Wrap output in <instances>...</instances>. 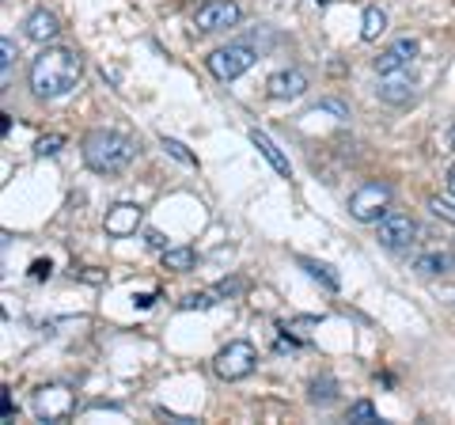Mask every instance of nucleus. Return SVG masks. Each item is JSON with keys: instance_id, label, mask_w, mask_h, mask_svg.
<instances>
[{"instance_id": "obj_29", "label": "nucleus", "mask_w": 455, "mask_h": 425, "mask_svg": "<svg viewBox=\"0 0 455 425\" xmlns=\"http://www.w3.org/2000/svg\"><path fill=\"white\" fill-rule=\"evenodd\" d=\"M145 244H148V247H156V251H167L164 232H156V229H148V232H145Z\"/></svg>"}, {"instance_id": "obj_20", "label": "nucleus", "mask_w": 455, "mask_h": 425, "mask_svg": "<svg viewBox=\"0 0 455 425\" xmlns=\"http://www.w3.org/2000/svg\"><path fill=\"white\" fill-rule=\"evenodd\" d=\"M220 289H205V293H190L187 301H182V311H205V308H212V304H220Z\"/></svg>"}, {"instance_id": "obj_2", "label": "nucleus", "mask_w": 455, "mask_h": 425, "mask_svg": "<svg viewBox=\"0 0 455 425\" xmlns=\"http://www.w3.org/2000/svg\"><path fill=\"white\" fill-rule=\"evenodd\" d=\"M133 140L118 130H92L84 137V164L99 175H118L133 160Z\"/></svg>"}, {"instance_id": "obj_21", "label": "nucleus", "mask_w": 455, "mask_h": 425, "mask_svg": "<svg viewBox=\"0 0 455 425\" xmlns=\"http://www.w3.org/2000/svg\"><path fill=\"white\" fill-rule=\"evenodd\" d=\"M160 145H164V148H167L171 156H175L179 164H187V167H197V156H194V152H190L187 145H182V140H175V137H167V133H164V137H160Z\"/></svg>"}, {"instance_id": "obj_27", "label": "nucleus", "mask_w": 455, "mask_h": 425, "mask_svg": "<svg viewBox=\"0 0 455 425\" xmlns=\"http://www.w3.org/2000/svg\"><path fill=\"white\" fill-rule=\"evenodd\" d=\"M0 53H4V58H0V65H4V80H8V68H12V61L20 58V50H16V42H12L8 35L0 38Z\"/></svg>"}, {"instance_id": "obj_23", "label": "nucleus", "mask_w": 455, "mask_h": 425, "mask_svg": "<svg viewBox=\"0 0 455 425\" xmlns=\"http://www.w3.org/2000/svg\"><path fill=\"white\" fill-rule=\"evenodd\" d=\"M311 115H334V122H349V107L338 103V99H323V103L311 110Z\"/></svg>"}, {"instance_id": "obj_3", "label": "nucleus", "mask_w": 455, "mask_h": 425, "mask_svg": "<svg viewBox=\"0 0 455 425\" xmlns=\"http://www.w3.org/2000/svg\"><path fill=\"white\" fill-rule=\"evenodd\" d=\"M254 365H259V349H254L251 342H243V338H235V342H228V346L217 353V361H212V373L232 384V380L251 376Z\"/></svg>"}, {"instance_id": "obj_6", "label": "nucleus", "mask_w": 455, "mask_h": 425, "mask_svg": "<svg viewBox=\"0 0 455 425\" xmlns=\"http://www.w3.org/2000/svg\"><path fill=\"white\" fill-rule=\"evenodd\" d=\"M73 410H76V395L65 384H46V388L35 391L38 421H65V418H73Z\"/></svg>"}, {"instance_id": "obj_37", "label": "nucleus", "mask_w": 455, "mask_h": 425, "mask_svg": "<svg viewBox=\"0 0 455 425\" xmlns=\"http://www.w3.org/2000/svg\"><path fill=\"white\" fill-rule=\"evenodd\" d=\"M451 259H455V247H451Z\"/></svg>"}, {"instance_id": "obj_36", "label": "nucleus", "mask_w": 455, "mask_h": 425, "mask_svg": "<svg viewBox=\"0 0 455 425\" xmlns=\"http://www.w3.org/2000/svg\"><path fill=\"white\" fill-rule=\"evenodd\" d=\"M315 4H331V0H315Z\"/></svg>"}, {"instance_id": "obj_14", "label": "nucleus", "mask_w": 455, "mask_h": 425, "mask_svg": "<svg viewBox=\"0 0 455 425\" xmlns=\"http://www.w3.org/2000/svg\"><path fill=\"white\" fill-rule=\"evenodd\" d=\"M251 145L254 148H259L262 156H266V164L269 167H274V172L277 175H284V179H289L292 175V167H289V160H284V152L274 145V140H269V133H262V130H251Z\"/></svg>"}, {"instance_id": "obj_32", "label": "nucleus", "mask_w": 455, "mask_h": 425, "mask_svg": "<svg viewBox=\"0 0 455 425\" xmlns=\"http://www.w3.org/2000/svg\"><path fill=\"white\" fill-rule=\"evenodd\" d=\"M0 414H4V421L16 414V403H12V395H8V391H4V403H0Z\"/></svg>"}, {"instance_id": "obj_8", "label": "nucleus", "mask_w": 455, "mask_h": 425, "mask_svg": "<svg viewBox=\"0 0 455 425\" xmlns=\"http://www.w3.org/2000/svg\"><path fill=\"white\" fill-rule=\"evenodd\" d=\"M239 4L235 0H205L202 8L194 12V27L197 31H228V27L239 23Z\"/></svg>"}, {"instance_id": "obj_35", "label": "nucleus", "mask_w": 455, "mask_h": 425, "mask_svg": "<svg viewBox=\"0 0 455 425\" xmlns=\"http://www.w3.org/2000/svg\"><path fill=\"white\" fill-rule=\"evenodd\" d=\"M448 140H451V148H455V125H451V130H448Z\"/></svg>"}, {"instance_id": "obj_22", "label": "nucleus", "mask_w": 455, "mask_h": 425, "mask_svg": "<svg viewBox=\"0 0 455 425\" xmlns=\"http://www.w3.org/2000/svg\"><path fill=\"white\" fill-rule=\"evenodd\" d=\"M349 421H357V425H376L379 414H376V406H372V403L361 399V403H353V406H349Z\"/></svg>"}, {"instance_id": "obj_7", "label": "nucleus", "mask_w": 455, "mask_h": 425, "mask_svg": "<svg viewBox=\"0 0 455 425\" xmlns=\"http://www.w3.org/2000/svg\"><path fill=\"white\" fill-rule=\"evenodd\" d=\"M376 224H379L376 239L387 251H403V247L414 244V236H418V221L410 217V212H383Z\"/></svg>"}, {"instance_id": "obj_28", "label": "nucleus", "mask_w": 455, "mask_h": 425, "mask_svg": "<svg viewBox=\"0 0 455 425\" xmlns=\"http://www.w3.org/2000/svg\"><path fill=\"white\" fill-rule=\"evenodd\" d=\"M50 274H53L50 259H35V262H31V281H46Z\"/></svg>"}, {"instance_id": "obj_33", "label": "nucleus", "mask_w": 455, "mask_h": 425, "mask_svg": "<svg viewBox=\"0 0 455 425\" xmlns=\"http://www.w3.org/2000/svg\"><path fill=\"white\" fill-rule=\"evenodd\" d=\"M444 182H448V194H451V197H455V164H451V167H448V175H444Z\"/></svg>"}, {"instance_id": "obj_16", "label": "nucleus", "mask_w": 455, "mask_h": 425, "mask_svg": "<svg viewBox=\"0 0 455 425\" xmlns=\"http://www.w3.org/2000/svg\"><path fill=\"white\" fill-rule=\"evenodd\" d=\"M383 31H387V16H383V8L368 4V8H364V20H361V38H364V42H376Z\"/></svg>"}, {"instance_id": "obj_11", "label": "nucleus", "mask_w": 455, "mask_h": 425, "mask_svg": "<svg viewBox=\"0 0 455 425\" xmlns=\"http://www.w3.org/2000/svg\"><path fill=\"white\" fill-rule=\"evenodd\" d=\"M140 205H133V202H118L114 209H107V221H103V229H107V236H114V239H122V236H133L137 229H140Z\"/></svg>"}, {"instance_id": "obj_17", "label": "nucleus", "mask_w": 455, "mask_h": 425, "mask_svg": "<svg viewBox=\"0 0 455 425\" xmlns=\"http://www.w3.org/2000/svg\"><path fill=\"white\" fill-rule=\"evenodd\" d=\"M164 266L167 270H175V274H187V270L197 266V254L190 247H167L164 251Z\"/></svg>"}, {"instance_id": "obj_5", "label": "nucleus", "mask_w": 455, "mask_h": 425, "mask_svg": "<svg viewBox=\"0 0 455 425\" xmlns=\"http://www.w3.org/2000/svg\"><path fill=\"white\" fill-rule=\"evenodd\" d=\"M254 61H259V53H254L247 42H232V46H220L209 53V73L217 80H235V76H243Z\"/></svg>"}, {"instance_id": "obj_18", "label": "nucleus", "mask_w": 455, "mask_h": 425, "mask_svg": "<svg viewBox=\"0 0 455 425\" xmlns=\"http://www.w3.org/2000/svg\"><path fill=\"white\" fill-rule=\"evenodd\" d=\"M307 399L315 403V406H331V403L338 399V384H334V376H319V380H311Z\"/></svg>"}, {"instance_id": "obj_12", "label": "nucleus", "mask_w": 455, "mask_h": 425, "mask_svg": "<svg viewBox=\"0 0 455 425\" xmlns=\"http://www.w3.org/2000/svg\"><path fill=\"white\" fill-rule=\"evenodd\" d=\"M23 27H27V38H31V42H42V46L61 35V23H57V16H53V12H46V8H35L31 16H27Z\"/></svg>"}, {"instance_id": "obj_9", "label": "nucleus", "mask_w": 455, "mask_h": 425, "mask_svg": "<svg viewBox=\"0 0 455 425\" xmlns=\"http://www.w3.org/2000/svg\"><path fill=\"white\" fill-rule=\"evenodd\" d=\"M418 58V38H398V42H391V46L387 50H383L379 53V58H376V73L379 76H391V73H403V68L410 65V61H414Z\"/></svg>"}, {"instance_id": "obj_15", "label": "nucleus", "mask_w": 455, "mask_h": 425, "mask_svg": "<svg viewBox=\"0 0 455 425\" xmlns=\"http://www.w3.org/2000/svg\"><path fill=\"white\" fill-rule=\"evenodd\" d=\"M414 270L425 274V277H436V274L455 270V259H451V251H425L414 259Z\"/></svg>"}, {"instance_id": "obj_19", "label": "nucleus", "mask_w": 455, "mask_h": 425, "mask_svg": "<svg viewBox=\"0 0 455 425\" xmlns=\"http://www.w3.org/2000/svg\"><path fill=\"white\" fill-rule=\"evenodd\" d=\"M300 266H304V270H307V277H315V281H323V285L326 289H331V293H338L341 289V281H338V274L331 270V266H326V262H315V259H300Z\"/></svg>"}, {"instance_id": "obj_24", "label": "nucleus", "mask_w": 455, "mask_h": 425, "mask_svg": "<svg viewBox=\"0 0 455 425\" xmlns=\"http://www.w3.org/2000/svg\"><path fill=\"white\" fill-rule=\"evenodd\" d=\"M429 209H433V217L455 224V202H448V197H429Z\"/></svg>"}, {"instance_id": "obj_10", "label": "nucleus", "mask_w": 455, "mask_h": 425, "mask_svg": "<svg viewBox=\"0 0 455 425\" xmlns=\"http://www.w3.org/2000/svg\"><path fill=\"white\" fill-rule=\"evenodd\" d=\"M266 92H269V99H277V103L300 99L307 92V73H300V68H281V73L266 80Z\"/></svg>"}, {"instance_id": "obj_26", "label": "nucleus", "mask_w": 455, "mask_h": 425, "mask_svg": "<svg viewBox=\"0 0 455 425\" xmlns=\"http://www.w3.org/2000/svg\"><path fill=\"white\" fill-rule=\"evenodd\" d=\"M61 145H65V137H61V133H50V137L38 140L35 152H38V156H57V152H61Z\"/></svg>"}, {"instance_id": "obj_31", "label": "nucleus", "mask_w": 455, "mask_h": 425, "mask_svg": "<svg viewBox=\"0 0 455 425\" xmlns=\"http://www.w3.org/2000/svg\"><path fill=\"white\" fill-rule=\"evenodd\" d=\"M152 301H156V293H137V296H133V308L145 311V308H152Z\"/></svg>"}, {"instance_id": "obj_13", "label": "nucleus", "mask_w": 455, "mask_h": 425, "mask_svg": "<svg viewBox=\"0 0 455 425\" xmlns=\"http://www.w3.org/2000/svg\"><path fill=\"white\" fill-rule=\"evenodd\" d=\"M376 95H379V103H387V107H406V103H414V84L391 73V80H383Z\"/></svg>"}, {"instance_id": "obj_4", "label": "nucleus", "mask_w": 455, "mask_h": 425, "mask_svg": "<svg viewBox=\"0 0 455 425\" xmlns=\"http://www.w3.org/2000/svg\"><path fill=\"white\" fill-rule=\"evenodd\" d=\"M387 205H391V187L387 182H364V187H357L349 194V217L361 221V224L379 221L383 212H387Z\"/></svg>"}, {"instance_id": "obj_34", "label": "nucleus", "mask_w": 455, "mask_h": 425, "mask_svg": "<svg viewBox=\"0 0 455 425\" xmlns=\"http://www.w3.org/2000/svg\"><path fill=\"white\" fill-rule=\"evenodd\" d=\"M0 133H4V137L12 133V115H0Z\"/></svg>"}, {"instance_id": "obj_25", "label": "nucleus", "mask_w": 455, "mask_h": 425, "mask_svg": "<svg viewBox=\"0 0 455 425\" xmlns=\"http://www.w3.org/2000/svg\"><path fill=\"white\" fill-rule=\"evenodd\" d=\"M315 327H319L315 316H300V319H289V323H284V331H292V334H300V338H307Z\"/></svg>"}, {"instance_id": "obj_30", "label": "nucleus", "mask_w": 455, "mask_h": 425, "mask_svg": "<svg viewBox=\"0 0 455 425\" xmlns=\"http://www.w3.org/2000/svg\"><path fill=\"white\" fill-rule=\"evenodd\" d=\"M224 296H235V293H243V281H239V277H232V281H220V285H217Z\"/></svg>"}, {"instance_id": "obj_1", "label": "nucleus", "mask_w": 455, "mask_h": 425, "mask_svg": "<svg viewBox=\"0 0 455 425\" xmlns=\"http://www.w3.org/2000/svg\"><path fill=\"white\" fill-rule=\"evenodd\" d=\"M80 73H84V65L73 50L50 46L31 61V92L38 99H61L76 88Z\"/></svg>"}]
</instances>
